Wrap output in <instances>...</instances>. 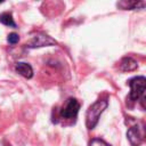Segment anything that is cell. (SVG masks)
<instances>
[{
  "label": "cell",
  "instance_id": "6da1fadb",
  "mask_svg": "<svg viewBox=\"0 0 146 146\" xmlns=\"http://www.w3.org/2000/svg\"><path fill=\"white\" fill-rule=\"evenodd\" d=\"M107 106L108 102L106 99H99L89 106L86 113V125L89 130L95 129V127L98 124L102 113L107 108Z\"/></svg>",
  "mask_w": 146,
  "mask_h": 146
},
{
  "label": "cell",
  "instance_id": "7a4b0ae2",
  "mask_svg": "<svg viewBox=\"0 0 146 146\" xmlns=\"http://www.w3.org/2000/svg\"><path fill=\"white\" fill-rule=\"evenodd\" d=\"M128 84L130 87V94H129L130 100L136 102L144 96L145 84H146L145 76H135V78L129 80Z\"/></svg>",
  "mask_w": 146,
  "mask_h": 146
},
{
  "label": "cell",
  "instance_id": "3957f363",
  "mask_svg": "<svg viewBox=\"0 0 146 146\" xmlns=\"http://www.w3.org/2000/svg\"><path fill=\"white\" fill-rule=\"evenodd\" d=\"M55 44H57V42L51 36H49L44 33H36L34 36H32V39L25 46H26V48L34 49V48L49 47V46H55Z\"/></svg>",
  "mask_w": 146,
  "mask_h": 146
},
{
  "label": "cell",
  "instance_id": "277c9868",
  "mask_svg": "<svg viewBox=\"0 0 146 146\" xmlns=\"http://www.w3.org/2000/svg\"><path fill=\"white\" fill-rule=\"evenodd\" d=\"M80 110V103L75 98H68L60 110V116L64 119H75Z\"/></svg>",
  "mask_w": 146,
  "mask_h": 146
},
{
  "label": "cell",
  "instance_id": "5b68a950",
  "mask_svg": "<svg viewBox=\"0 0 146 146\" xmlns=\"http://www.w3.org/2000/svg\"><path fill=\"white\" fill-rule=\"evenodd\" d=\"M127 137H128L131 146H139L143 141V135H141L138 125L131 127L127 132Z\"/></svg>",
  "mask_w": 146,
  "mask_h": 146
},
{
  "label": "cell",
  "instance_id": "8992f818",
  "mask_svg": "<svg viewBox=\"0 0 146 146\" xmlns=\"http://www.w3.org/2000/svg\"><path fill=\"white\" fill-rule=\"evenodd\" d=\"M15 70L18 74H21L22 76L26 78V79H31L33 76V68L30 64L25 63V62H18L15 65Z\"/></svg>",
  "mask_w": 146,
  "mask_h": 146
},
{
  "label": "cell",
  "instance_id": "52a82bcc",
  "mask_svg": "<svg viewBox=\"0 0 146 146\" xmlns=\"http://www.w3.org/2000/svg\"><path fill=\"white\" fill-rule=\"evenodd\" d=\"M116 6L123 10H135V9H143L146 3L145 1H120Z\"/></svg>",
  "mask_w": 146,
  "mask_h": 146
},
{
  "label": "cell",
  "instance_id": "ba28073f",
  "mask_svg": "<svg viewBox=\"0 0 146 146\" xmlns=\"http://www.w3.org/2000/svg\"><path fill=\"white\" fill-rule=\"evenodd\" d=\"M138 68V63L131 57H123L120 62V70L122 72H131Z\"/></svg>",
  "mask_w": 146,
  "mask_h": 146
},
{
  "label": "cell",
  "instance_id": "9c48e42d",
  "mask_svg": "<svg viewBox=\"0 0 146 146\" xmlns=\"http://www.w3.org/2000/svg\"><path fill=\"white\" fill-rule=\"evenodd\" d=\"M0 23L6 25V26H9V27H14V29L17 27V25H16L14 18H13L11 13H8V11L0 14Z\"/></svg>",
  "mask_w": 146,
  "mask_h": 146
},
{
  "label": "cell",
  "instance_id": "30bf717a",
  "mask_svg": "<svg viewBox=\"0 0 146 146\" xmlns=\"http://www.w3.org/2000/svg\"><path fill=\"white\" fill-rule=\"evenodd\" d=\"M89 146H112V145H110L108 143H106L100 138H94L89 141Z\"/></svg>",
  "mask_w": 146,
  "mask_h": 146
},
{
  "label": "cell",
  "instance_id": "8fae6325",
  "mask_svg": "<svg viewBox=\"0 0 146 146\" xmlns=\"http://www.w3.org/2000/svg\"><path fill=\"white\" fill-rule=\"evenodd\" d=\"M7 41L9 43H11V44H15V43H17L19 41V35L17 33H14V32L9 33V35L7 36Z\"/></svg>",
  "mask_w": 146,
  "mask_h": 146
}]
</instances>
